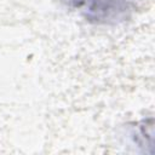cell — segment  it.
I'll list each match as a JSON object with an SVG mask.
<instances>
[{
    "label": "cell",
    "instance_id": "1",
    "mask_svg": "<svg viewBox=\"0 0 155 155\" xmlns=\"http://www.w3.org/2000/svg\"><path fill=\"white\" fill-rule=\"evenodd\" d=\"M137 0H58L65 8L85 21L99 25H115L128 19Z\"/></svg>",
    "mask_w": 155,
    "mask_h": 155
}]
</instances>
